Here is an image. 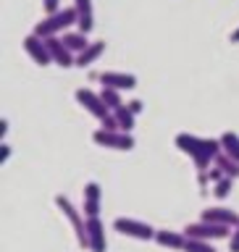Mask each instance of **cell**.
<instances>
[{"label": "cell", "mask_w": 239, "mask_h": 252, "mask_svg": "<svg viewBox=\"0 0 239 252\" xmlns=\"http://www.w3.org/2000/svg\"><path fill=\"white\" fill-rule=\"evenodd\" d=\"M176 147L184 155L192 158L197 171H208L210 163L216 160L218 153H221V142L218 139H203V137H195V134H187V131L176 134Z\"/></svg>", "instance_id": "obj_1"}, {"label": "cell", "mask_w": 239, "mask_h": 252, "mask_svg": "<svg viewBox=\"0 0 239 252\" xmlns=\"http://www.w3.org/2000/svg\"><path fill=\"white\" fill-rule=\"evenodd\" d=\"M76 21H79L76 8H61L58 13H50L47 19L39 21L32 34H37V37H42V39H47V37H58L61 32H66L71 24H76Z\"/></svg>", "instance_id": "obj_2"}, {"label": "cell", "mask_w": 239, "mask_h": 252, "mask_svg": "<svg viewBox=\"0 0 239 252\" xmlns=\"http://www.w3.org/2000/svg\"><path fill=\"white\" fill-rule=\"evenodd\" d=\"M234 228L221 226V223H210V220H197L184 228L187 239H203V242H216V239H229Z\"/></svg>", "instance_id": "obj_3"}, {"label": "cell", "mask_w": 239, "mask_h": 252, "mask_svg": "<svg viewBox=\"0 0 239 252\" xmlns=\"http://www.w3.org/2000/svg\"><path fill=\"white\" fill-rule=\"evenodd\" d=\"M55 205H58V210L63 213V216H66V220L71 223V228H74L79 247H90V242H87V220L82 218V213H79L74 205H71L68 197H63V194L55 197Z\"/></svg>", "instance_id": "obj_4"}, {"label": "cell", "mask_w": 239, "mask_h": 252, "mask_svg": "<svg viewBox=\"0 0 239 252\" xmlns=\"http://www.w3.org/2000/svg\"><path fill=\"white\" fill-rule=\"evenodd\" d=\"M113 228L124 236H132V239H139V242H150L155 239V228L150 223H142L137 218H116L113 220Z\"/></svg>", "instance_id": "obj_5"}, {"label": "cell", "mask_w": 239, "mask_h": 252, "mask_svg": "<svg viewBox=\"0 0 239 252\" xmlns=\"http://www.w3.org/2000/svg\"><path fill=\"white\" fill-rule=\"evenodd\" d=\"M92 142L98 147H105V150H132L134 147V137L126 131H105V129H98L92 134Z\"/></svg>", "instance_id": "obj_6"}, {"label": "cell", "mask_w": 239, "mask_h": 252, "mask_svg": "<svg viewBox=\"0 0 239 252\" xmlns=\"http://www.w3.org/2000/svg\"><path fill=\"white\" fill-rule=\"evenodd\" d=\"M76 102L82 105L90 116H95L98 121H105L110 116V108L102 102L100 92H92V90H76Z\"/></svg>", "instance_id": "obj_7"}, {"label": "cell", "mask_w": 239, "mask_h": 252, "mask_svg": "<svg viewBox=\"0 0 239 252\" xmlns=\"http://www.w3.org/2000/svg\"><path fill=\"white\" fill-rule=\"evenodd\" d=\"M24 50H27V55L37 63V66H47V63H53L50 47H47V42L42 37H37V34L24 37Z\"/></svg>", "instance_id": "obj_8"}, {"label": "cell", "mask_w": 239, "mask_h": 252, "mask_svg": "<svg viewBox=\"0 0 239 252\" xmlns=\"http://www.w3.org/2000/svg\"><path fill=\"white\" fill-rule=\"evenodd\" d=\"M87 242H90V252H105L108 250V239H105V226H102L100 216L87 218Z\"/></svg>", "instance_id": "obj_9"}, {"label": "cell", "mask_w": 239, "mask_h": 252, "mask_svg": "<svg viewBox=\"0 0 239 252\" xmlns=\"http://www.w3.org/2000/svg\"><path fill=\"white\" fill-rule=\"evenodd\" d=\"M45 42H47V47H50L53 63H58V66H63V68H71V66H76V55L71 53L66 45H63V39H58V37H47Z\"/></svg>", "instance_id": "obj_10"}, {"label": "cell", "mask_w": 239, "mask_h": 252, "mask_svg": "<svg viewBox=\"0 0 239 252\" xmlns=\"http://www.w3.org/2000/svg\"><path fill=\"white\" fill-rule=\"evenodd\" d=\"M102 87H113V90H134L137 87V76L132 74H121V71H102V74L98 76Z\"/></svg>", "instance_id": "obj_11"}, {"label": "cell", "mask_w": 239, "mask_h": 252, "mask_svg": "<svg viewBox=\"0 0 239 252\" xmlns=\"http://www.w3.org/2000/svg\"><path fill=\"white\" fill-rule=\"evenodd\" d=\"M203 220L221 223V226H229V228H237L239 226V216H237L232 208H208V210H203Z\"/></svg>", "instance_id": "obj_12"}, {"label": "cell", "mask_w": 239, "mask_h": 252, "mask_svg": "<svg viewBox=\"0 0 239 252\" xmlns=\"http://www.w3.org/2000/svg\"><path fill=\"white\" fill-rule=\"evenodd\" d=\"M100 197H102V189H100L98 181L84 184V216L87 218L100 216Z\"/></svg>", "instance_id": "obj_13"}, {"label": "cell", "mask_w": 239, "mask_h": 252, "mask_svg": "<svg viewBox=\"0 0 239 252\" xmlns=\"http://www.w3.org/2000/svg\"><path fill=\"white\" fill-rule=\"evenodd\" d=\"M74 8H76V27L79 32H84V34H90L92 27H95V16H92V0H74Z\"/></svg>", "instance_id": "obj_14"}, {"label": "cell", "mask_w": 239, "mask_h": 252, "mask_svg": "<svg viewBox=\"0 0 239 252\" xmlns=\"http://www.w3.org/2000/svg\"><path fill=\"white\" fill-rule=\"evenodd\" d=\"M155 242L166 250H184L187 244V234L184 231H169V228H161L155 231Z\"/></svg>", "instance_id": "obj_15"}, {"label": "cell", "mask_w": 239, "mask_h": 252, "mask_svg": "<svg viewBox=\"0 0 239 252\" xmlns=\"http://www.w3.org/2000/svg\"><path fill=\"white\" fill-rule=\"evenodd\" d=\"M63 39V45L68 47L74 55H79V53H84L87 47H90V39H87V34L84 32H66V34L61 37Z\"/></svg>", "instance_id": "obj_16"}, {"label": "cell", "mask_w": 239, "mask_h": 252, "mask_svg": "<svg viewBox=\"0 0 239 252\" xmlns=\"http://www.w3.org/2000/svg\"><path fill=\"white\" fill-rule=\"evenodd\" d=\"M102 53H105V42H90V47H87L84 53H79V55H76V66H79V68L92 66V63L98 61Z\"/></svg>", "instance_id": "obj_17"}, {"label": "cell", "mask_w": 239, "mask_h": 252, "mask_svg": "<svg viewBox=\"0 0 239 252\" xmlns=\"http://www.w3.org/2000/svg\"><path fill=\"white\" fill-rule=\"evenodd\" d=\"M221 142V153H226L229 158H234V160H239V134L234 131H224L218 137Z\"/></svg>", "instance_id": "obj_18"}, {"label": "cell", "mask_w": 239, "mask_h": 252, "mask_svg": "<svg viewBox=\"0 0 239 252\" xmlns=\"http://www.w3.org/2000/svg\"><path fill=\"white\" fill-rule=\"evenodd\" d=\"M213 165H218V168L224 171V176H229V179H237L239 176V160L229 158L226 153H218V158L213 160Z\"/></svg>", "instance_id": "obj_19"}, {"label": "cell", "mask_w": 239, "mask_h": 252, "mask_svg": "<svg viewBox=\"0 0 239 252\" xmlns=\"http://www.w3.org/2000/svg\"><path fill=\"white\" fill-rule=\"evenodd\" d=\"M100 97L102 102L110 108V113H116L118 108H124V100H121V92L113 90V87H102V92H100Z\"/></svg>", "instance_id": "obj_20"}, {"label": "cell", "mask_w": 239, "mask_h": 252, "mask_svg": "<svg viewBox=\"0 0 239 252\" xmlns=\"http://www.w3.org/2000/svg\"><path fill=\"white\" fill-rule=\"evenodd\" d=\"M113 116H116V121H118V129L126 131V134H132V129H134V118H137V116H134L132 110H129V105L118 108Z\"/></svg>", "instance_id": "obj_21"}, {"label": "cell", "mask_w": 239, "mask_h": 252, "mask_svg": "<svg viewBox=\"0 0 239 252\" xmlns=\"http://www.w3.org/2000/svg\"><path fill=\"white\" fill-rule=\"evenodd\" d=\"M181 252H216V247L210 242H203V239H187Z\"/></svg>", "instance_id": "obj_22"}, {"label": "cell", "mask_w": 239, "mask_h": 252, "mask_svg": "<svg viewBox=\"0 0 239 252\" xmlns=\"http://www.w3.org/2000/svg\"><path fill=\"white\" fill-rule=\"evenodd\" d=\"M232 184H234V179H221L218 184H216V189H213V194L218 197V200H224V197H229V192H232Z\"/></svg>", "instance_id": "obj_23"}, {"label": "cell", "mask_w": 239, "mask_h": 252, "mask_svg": "<svg viewBox=\"0 0 239 252\" xmlns=\"http://www.w3.org/2000/svg\"><path fill=\"white\" fill-rule=\"evenodd\" d=\"M100 124H102L100 129H105V131H121V129H118V121H116V116H113V113H110L105 121H100Z\"/></svg>", "instance_id": "obj_24"}, {"label": "cell", "mask_w": 239, "mask_h": 252, "mask_svg": "<svg viewBox=\"0 0 239 252\" xmlns=\"http://www.w3.org/2000/svg\"><path fill=\"white\" fill-rule=\"evenodd\" d=\"M42 8H45L47 16H50V13H58V11H61V0H42Z\"/></svg>", "instance_id": "obj_25"}, {"label": "cell", "mask_w": 239, "mask_h": 252, "mask_svg": "<svg viewBox=\"0 0 239 252\" xmlns=\"http://www.w3.org/2000/svg\"><path fill=\"white\" fill-rule=\"evenodd\" d=\"M229 252H239V226L232 231V236H229Z\"/></svg>", "instance_id": "obj_26"}, {"label": "cell", "mask_w": 239, "mask_h": 252, "mask_svg": "<svg viewBox=\"0 0 239 252\" xmlns=\"http://www.w3.org/2000/svg\"><path fill=\"white\" fill-rule=\"evenodd\" d=\"M129 110H132L134 116H139L142 110H145V105H142V100H132V102H129Z\"/></svg>", "instance_id": "obj_27"}, {"label": "cell", "mask_w": 239, "mask_h": 252, "mask_svg": "<svg viewBox=\"0 0 239 252\" xmlns=\"http://www.w3.org/2000/svg\"><path fill=\"white\" fill-rule=\"evenodd\" d=\"M8 158H11V145H5V142H3V153H0V163H8Z\"/></svg>", "instance_id": "obj_28"}, {"label": "cell", "mask_w": 239, "mask_h": 252, "mask_svg": "<svg viewBox=\"0 0 239 252\" xmlns=\"http://www.w3.org/2000/svg\"><path fill=\"white\" fill-rule=\"evenodd\" d=\"M8 134V121H0V137H5Z\"/></svg>", "instance_id": "obj_29"}, {"label": "cell", "mask_w": 239, "mask_h": 252, "mask_svg": "<svg viewBox=\"0 0 239 252\" xmlns=\"http://www.w3.org/2000/svg\"><path fill=\"white\" fill-rule=\"evenodd\" d=\"M232 42H239V29H237L234 34H232Z\"/></svg>", "instance_id": "obj_30"}]
</instances>
